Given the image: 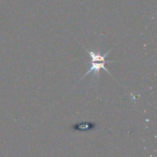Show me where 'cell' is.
Wrapping results in <instances>:
<instances>
[{"label": "cell", "instance_id": "6da1fadb", "mask_svg": "<svg viewBox=\"0 0 157 157\" xmlns=\"http://www.w3.org/2000/svg\"><path fill=\"white\" fill-rule=\"evenodd\" d=\"M87 52L89 55V56L90 57V58H91V61H90V62H91V66H90L89 70L87 71V73H86L85 75L81 78V80H82L83 78L87 77V75H90V74L91 73H94V75L95 76H96V75L97 76H99L100 70H101V69H104V70H105L109 75H111V74L110 73L108 69L106 68L105 67L106 63L114 62V61H105V58L107 56V55H109L110 51H108V52H107L105 54H104V55H102L101 52H92V51H88V50H87Z\"/></svg>", "mask_w": 157, "mask_h": 157}, {"label": "cell", "instance_id": "7a4b0ae2", "mask_svg": "<svg viewBox=\"0 0 157 157\" xmlns=\"http://www.w3.org/2000/svg\"><path fill=\"white\" fill-rule=\"evenodd\" d=\"M97 125L93 123H80V124H76L73 126L72 129L75 130H78V131H87V130H92L94 129Z\"/></svg>", "mask_w": 157, "mask_h": 157}]
</instances>
